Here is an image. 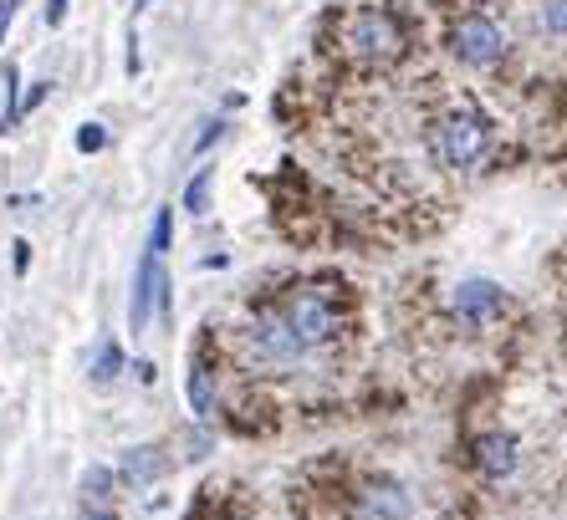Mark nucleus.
<instances>
[{"label": "nucleus", "instance_id": "f3484780", "mask_svg": "<svg viewBox=\"0 0 567 520\" xmlns=\"http://www.w3.org/2000/svg\"><path fill=\"white\" fill-rule=\"evenodd\" d=\"M542 21H547L553 37H567V0H547V6H542Z\"/></svg>", "mask_w": 567, "mask_h": 520}, {"label": "nucleus", "instance_id": "1a4fd4ad", "mask_svg": "<svg viewBox=\"0 0 567 520\" xmlns=\"http://www.w3.org/2000/svg\"><path fill=\"white\" fill-rule=\"evenodd\" d=\"M475 465L486 469L491 480H506L516 469V439L512 434H486V439L475 444Z\"/></svg>", "mask_w": 567, "mask_h": 520}, {"label": "nucleus", "instance_id": "b1692460", "mask_svg": "<svg viewBox=\"0 0 567 520\" xmlns=\"http://www.w3.org/2000/svg\"><path fill=\"white\" fill-rule=\"evenodd\" d=\"M133 6H148V0H133Z\"/></svg>", "mask_w": 567, "mask_h": 520}, {"label": "nucleus", "instance_id": "dca6fc26", "mask_svg": "<svg viewBox=\"0 0 567 520\" xmlns=\"http://www.w3.org/2000/svg\"><path fill=\"white\" fill-rule=\"evenodd\" d=\"M78 148H82V154L107 148V128H103V123H82V128H78Z\"/></svg>", "mask_w": 567, "mask_h": 520}, {"label": "nucleus", "instance_id": "0eeeda50", "mask_svg": "<svg viewBox=\"0 0 567 520\" xmlns=\"http://www.w3.org/2000/svg\"><path fill=\"white\" fill-rule=\"evenodd\" d=\"M169 475V455L164 449H154V444H138V449H123L118 459V480L133 485V490H144V485L164 480Z\"/></svg>", "mask_w": 567, "mask_h": 520}, {"label": "nucleus", "instance_id": "412c9836", "mask_svg": "<svg viewBox=\"0 0 567 520\" xmlns=\"http://www.w3.org/2000/svg\"><path fill=\"white\" fill-rule=\"evenodd\" d=\"M16 11H21V0H0V37H6V31H11Z\"/></svg>", "mask_w": 567, "mask_h": 520}, {"label": "nucleus", "instance_id": "39448f33", "mask_svg": "<svg viewBox=\"0 0 567 520\" xmlns=\"http://www.w3.org/2000/svg\"><path fill=\"white\" fill-rule=\"evenodd\" d=\"M287 326L302 337V347H317V342L332 337V326H338V312H332V301L322 297V291H297V297L287 301Z\"/></svg>", "mask_w": 567, "mask_h": 520}, {"label": "nucleus", "instance_id": "a211bd4d", "mask_svg": "<svg viewBox=\"0 0 567 520\" xmlns=\"http://www.w3.org/2000/svg\"><path fill=\"white\" fill-rule=\"evenodd\" d=\"M107 485H113V475H107V469H87V480H82V495H87V500H103Z\"/></svg>", "mask_w": 567, "mask_h": 520}, {"label": "nucleus", "instance_id": "9d476101", "mask_svg": "<svg viewBox=\"0 0 567 520\" xmlns=\"http://www.w3.org/2000/svg\"><path fill=\"white\" fill-rule=\"evenodd\" d=\"M404 516H410V500H404L399 485H373L363 495V510H358V520H404Z\"/></svg>", "mask_w": 567, "mask_h": 520}, {"label": "nucleus", "instance_id": "4468645a", "mask_svg": "<svg viewBox=\"0 0 567 520\" xmlns=\"http://www.w3.org/2000/svg\"><path fill=\"white\" fill-rule=\"evenodd\" d=\"M210 184H215V169H199L195 179L185 184V209L189 215H205V209H210Z\"/></svg>", "mask_w": 567, "mask_h": 520}, {"label": "nucleus", "instance_id": "9b49d317", "mask_svg": "<svg viewBox=\"0 0 567 520\" xmlns=\"http://www.w3.org/2000/svg\"><path fill=\"white\" fill-rule=\"evenodd\" d=\"M189 408H195V418L215 414V367L205 363V357L189 363Z\"/></svg>", "mask_w": 567, "mask_h": 520}, {"label": "nucleus", "instance_id": "7ed1b4c3", "mask_svg": "<svg viewBox=\"0 0 567 520\" xmlns=\"http://www.w3.org/2000/svg\"><path fill=\"white\" fill-rule=\"evenodd\" d=\"M169 316V275H164V260L148 250L144 260H138V281H133V301H128V326L133 337L138 332H148V316Z\"/></svg>", "mask_w": 567, "mask_h": 520}, {"label": "nucleus", "instance_id": "4be33fe9", "mask_svg": "<svg viewBox=\"0 0 567 520\" xmlns=\"http://www.w3.org/2000/svg\"><path fill=\"white\" fill-rule=\"evenodd\" d=\"M41 97H47V82H41V87H31L27 97H21V113H37V107H41Z\"/></svg>", "mask_w": 567, "mask_h": 520}, {"label": "nucleus", "instance_id": "423d86ee", "mask_svg": "<svg viewBox=\"0 0 567 520\" xmlns=\"http://www.w3.org/2000/svg\"><path fill=\"white\" fill-rule=\"evenodd\" d=\"M246 342H251L256 357H266V363H297L302 357V337L287 326V316H256L251 326H246Z\"/></svg>", "mask_w": 567, "mask_h": 520}, {"label": "nucleus", "instance_id": "6e6552de", "mask_svg": "<svg viewBox=\"0 0 567 520\" xmlns=\"http://www.w3.org/2000/svg\"><path fill=\"white\" fill-rule=\"evenodd\" d=\"M506 306V291L496 287V281H461L455 287V312L465 316V322H486L491 312H502Z\"/></svg>", "mask_w": 567, "mask_h": 520}, {"label": "nucleus", "instance_id": "f03ea898", "mask_svg": "<svg viewBox=\"0 0 567 520\" xmlns=\"http://www.w3.org/2000/svg\"><path fill=\"white\" fill-rule=\"evenodd\" d=\"M450 52L465 66H496L506 56V31L491 15H461L455 31H450Z\"/></svg>", "mask_w": 567, "mask_h": 520}, {"label": "nucleus", "instance_id": "6ab92c4d", "mask_svg": "<svg viewBox=\"0 0 567 520\" xmlns=\"http://www.w3.org/2000/svg\"><path fill=\"white\" fill-rule=\"evenodd\" d=\"M215 138H225V117H210V123H205V133L195 138V154H205V148H210Z\"/></svg>", "mask_w": 567, "mask_h": 520}, {"label": "nucleus", "instance_id": "aec40b11", "mask_svg": "<svg viewBox=\"0 0 567 520\" xmlns=\"http://www.w3.org/2000/svg\"><path fill=\"white\" fill-rule=\"evenodd\" d=\"M66 6H72V0H47V27H62V21H66Z\"/></svg>", "mask_w": 567, "mask_h": 520}, {"label": "nucleus", "instance_id": "20e7f679", "mask_svg": "<svg viewBox=\"0 0 567 520\" xmlns=\"http://www.w3.org/2000/svg\"><path fill=\"white\" fill-rule=\"evenodd\" d=\"M348 41H353L358 56H369V62H394L404 52V31L389 11H358L353 27H348Z\"/></svg>", "mask_w": 567, "mask_h": 520}, {"label": "nucleus", "instance_id": "5701e85b", "mask_svg": "<svg viewBox=\"0 0 567 520\" xmlns=\"http://www.w3.org/2000/svg\"><path fill=\"white\" fill-rule=\"evenodd\" d=\"M82 520H118V516H113V510H87Z\"/></svg>", "mask_w": 567, "mask_h": 520}, {"label": "nucleus", "instance_id": "f8f14e48", "mask_svg": "<svg viewBox=\"0 0 567 520\" xmlns=\"http://www.w3.org/2000/svg\"><path fill=\"white\" fill-rule=\"evenodd\" d=\"M118 373H123V347L113 337H103V347H97V357H93V383L97 388H107Z\"/></svg>", "mask_w": 567, "mask_h": 520}, {"label": "nucleus", "instance_id": "ddd939ff", "mask_svg": "<svg viewBox=\"0 0 567 520\" xmlns=\"http://www.w3.org/2000/svg\"><path fill=\"white\" fill-rule=\"evenodd\" d=\"M0 82H6V113H0V133H11L16 123H21V72H16V62L0 72Z\"/></svg>", "mask_w": 567, "mask_h": 520}, {"label": "nucleus", "instance_id": "f257e3e1", "mask_svg": "<svg viewBox=\"0 0 567 520\" xmlns=\"http://www.w3.org/2000/svg\"><path fill=\"white\" fill-rule=\"evenodd\" d=\"M440 164L450 169H471L475 158L486 154V123L475 113H450L445 123H435V138H430Z\"/></svg>", "mask_w": 567, "mask_h": 520}, {"label": "nucleus", "instance_id": "2eb2a0df", "mask_svg": "<svg viewBox=\"0 0 567 520\" xmlns=\"http://www.w3.org/2000/svg\"><path fill=\"white\" fill-rule=\"evenodd\" d=\"M169 235H174V209H158L154 230H148V250H154V256H164V250H169Z\"/></svg>", "mask_w": 567, "mask_h": 520}]
</instances>
